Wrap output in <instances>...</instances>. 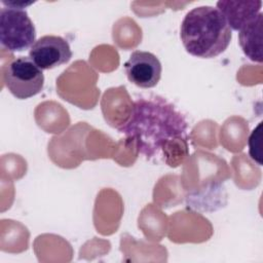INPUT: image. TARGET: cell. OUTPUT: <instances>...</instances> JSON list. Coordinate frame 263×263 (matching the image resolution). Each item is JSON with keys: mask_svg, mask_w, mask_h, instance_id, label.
Instances as JSON below:
<instances>
[{"mask_svg": "<svg viewBox=\"0 0 263 263\" xmlns=\"http://www.w3.org/2000/svg\"><path fill=\"white\" fill-rule=\"evenodd\" d=\"M187 121L162 98L134 102L128 119L118 130L132 139L137 151L148 160L161 158L175 166L188 154Z\"/></svg>", "mask_w": 263, "mask_h": 263, "instance_id": "cell-1", "label": "cell"}, {"mask_svg": "<svg viewBox=\"0 0 263 263\" xmlns=\"http://www.w3.org/2000/svg\"><path fill=\"white\" fill-rule=\"evenodd\" d=\"M180 37L188 53L211 59L227 49L232 30L217 7L203 5L186 13L181 24Z\"/></svg>", "mask_w": 263, "mask_h": 263, "instance_id": "cell-2", "label": "cell"}, {"mask_svg": "<svg viewBox=\"0 0 263 263\" xmlns=\"http://www.w3.org/2000/svg\"><path fill=\"white\" fill-rule=\"evenodd\" d=\"M36 30L24 8L4 6L0 10V43L8 51H24L35 43Z\"/></svg>", "mask_w": 263, "mask_h": 263, "instance_id": "cell-3", "label": "cell"}, {"mask_svg": "<svg viewBox=\"0 0 263 263\" xmlns=\"http://www.w3.org/2000/svg\"><path fill=\"white\" fill-rule=\"evenodd\" d=\"M4 82L10 93L20 100L38 95L44 85L42 70L28 57L11 61L4 70Z\"/></svg>", "mask_w": 263, "mask_h": 263, "instance_id": "cell-4", "label": "cell"}, {"mask_svg": "<svg viewBox=\"0 0 263 263\" xmlns=\"http://www.w3.org/2000/svg\"><path fill=\"white\" fill-rule=\"evenodd\" d=\"M29 58L41 70H49L68 63L72 58V50L63 37L45 35L31 46Z\"/></svg>", "mask_w": 263, "mask_h": 263, "instance_id": "cell-5", "label": "cell"}, {"mask_svg": "<svg viewBox=\"0 0 263 263\" xmlns=\"http://www.w3.org/2000/svg\"><path fill=\"white\" fill-rule=\"evenodd\" d=\"M127 79L141 88H151L157 85L161 77V63L149 51L135 50L124 63Z\"/></svg>", "mask_w": 263, "mask_h": 263, "instance_id": "cell-6", "label": "cell"}, {"mask_svg": "<svg viewBox=\"0 0 263 263\" xmlns=\"http://www.w3.org/2000/svg\"><path fill=\"white\" fill-rule=\"evenodd\" d=\"M261 1H218L217 8L222 12L231 30L239 31L261 12Z\"/></svg>", "mask_w": 263, "mask_h": 263, "instance_id": "cell-7", "label": "cell"}, {"mask_svg": "<svg viewBox=\"0 0 263 263\" xmlns=\"http://www.w3.org/2000/svg\"><path fill=\"white\" fill-rule=\"evenodd\" d=\"M263 14L260 12L253 21L238 31V42L243 53L255 63H262Z\"/></svg>", "mask_w": 263, "mask_h": 263, "instance_id": "cell-8", "label": "cell"}, {"mask_svg": "<svg viewBox=\"0 0 263 263\" xmlns=\"http://www.w3.org/2000/svg\"><path fill=\"white\" fill-rule=\"evenodd\" d=\"M261 126L262 122H259L256 128L252 132L249 138V153L253 160L257 161L258 164H262V153H261Z\"/></svg>", "mask_w": 263, "mask_h": 263, "instance_id": "cell-9", "label": "cell"}, {"mask_svg": "<svg viewBox=\"0 0 263 263\" xmlns=\"http://www.w3.org/2000/svg\"><path fill=\"white\" fill-rule=\"evenodd\" d=\"M1 2L3 5L7 7H14V8H25L31 5L32 3H34V1H5V0H2Z\"/></svg>", "mask_w": 263, "mask_h": 263, "instance_id": "cell-10", "label": "cell"}]
</instances>
